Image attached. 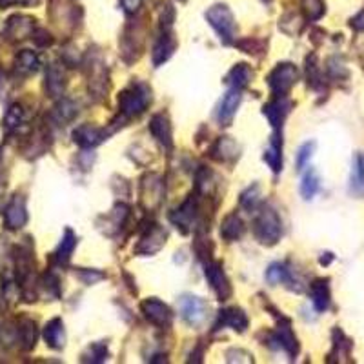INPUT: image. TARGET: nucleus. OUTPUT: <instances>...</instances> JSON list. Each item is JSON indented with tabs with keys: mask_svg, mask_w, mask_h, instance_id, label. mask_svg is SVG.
<instances>
[{
	"mask_svg": "<svg viewBox=\"0 0 364 364\" xmlns=\"http://www.w3.org/2000/svg\"><path fill=\"white\" fill-rule=\"evenodd\" d=\"M151 104V88L144 82H131L119 93V111L124 120L140 117Z\"/></svg>",
	"mask_w": 364,
	"mask_h": 364,
	"instance_id": "nucleus-1",
	"label": "nucleus"
},
{
	"mask_svg": "<svg viewBox=\"0 0 364 364\" xmlns=\"http://www.w3.org/2000/svg\"><path fill=\"white\" fill-rule=\"evenodd\" d=\"M253 235L260 245L275 246L282 237V222L271 206H262L253 220Z\"/></svg>",
	"mask_w": 364,
	"mask_h": 364,
	"instance_id": "nucleus-2",
	"label": "nucleus"
},
{
	"mask_svg": "<svg viewBox=\"0 0 364 364\" xmlns=\"http://www.w3.org/2000/svg\"><path fill=\"white\" fill-rule=\"evenodd\" d=\"M206 20L217 31L222 44H231L237 33V22L233 19V13L226 4H215L206 11Z\"/></svg>",
	"mask_w": 364,
	"mask_h": 364,
	"instance_id": "nucleus-3",
	"label": "nucleus"
},
{
	"mask_svg": "<svg viewBox=\"0 0 364 364\" xmlns=\"http://www.w3.org/2000/svg\"><path fill=\"white\" fill-rule=\"evenodd\" d=\"M199 199H200L199 191L197 190L191 191V193L188 195V199H186L177 210H173L170 213V220L173 222V226L177 230H180V233L186 235L193 230L195 220L199 219L200 215Z\"/></svg>",
	"mask_w": 364,
	"mask_h": 364,
	"instance_id": "nucleus-4",
	"label": "nucleus"
},
{
	"mask_svg": "<svg viewBox=\"0 0 364 364\" xmlns=\"http://www.w3.org/2000/svg\"><path fill=\"white\" fill-rule=\"evenodd\" d=\"M299 79V71L291 62H280L266 77L269 90L275 97H286Z\"/></svg>",
	"mask_w": 364,
	"mask_h": 364,
	"instance_id": "nucleus-5",
	"label": "nucleus"
},
{
	"mask_svg": "<svg viewBox=\"0 0 364 364\" xmlns=\"http://www.w3.org/2000/svg\"><path fill=\"white\" fill-rule=\"evenodd\" d=\"M164 200V182L157 173H148L140 182V204L148 211L157 210Z\"/></svg>",
	"mask_w": 364,
	"mask_h": 364,
	"instance_id": "nucleus-6",
	"label": "nucleus"
},
{
	"mask_svg": "<svg viewBox=\"0 0 364 364\" xmlns=\"http://www.w3.org/2000/svg\"><path fill=\"white\" fill-rule=\"evenodd\" d=\"M268 346L274 349H285L286 354L289 355V359L297 357V354H299V343H297V337L291 332L289 319L280 317V325L268 335Z\"/></svg>",
	"mask_w": 364,
	"mask_h": 364,
	"instance_id": "nucleus-7",
	"label": "nucleus"
},
{
	"mask_svg": "<svg viewBox=\"0 0 364 364\" xmlns=\"http://www.w3.org/2000/svg\"><path fill=\"white\" fill-rule=\"evenodd\" d=\"M179 312L186 325L199 328V326L204 325L206 317H208V305L200 297L182 295L179 299Z\"/></svg>",
	"mask_w": 364,
	"mask_h": 364,
	"instance_id": "nucleus-8",
	"label": "nucleus"
},
{
	"mask_svg": "<svg viewBox=\"0 0 364 364\" xmlns=\"http://www.w3.org/2000/svg\"><path fill=\"white\" fill-rule=\"evenodd\" d=\"M204 275H206V280H208V285H210V288L213 289V294L217 295V299L219 300L230 299L231 294H233V288H231L230 279L226 277L222 262H219V260H210V262H206Z\"/></svg>",
	"mask_w": 364,
	"mask_h": 364,
	"instance_id": "nucleus-9",
	"label": "nucleus"
},
{
	"mask_svg": "<svg viewBox=\"0 0 364 364\" xmlns=\"http://www.w3.org/2000/svg\"><path fill=\"white\" fill-rule=\"evenodd\" d=\"M166 239H168V233L160 224H151L148 226L140 237L139 245L135 246V255H140V257H151L157 251H160V248L166 245Z\"/></svg>",
	"mask_w": 364,
	"mask_h": 364,
	"instance_id": "nucleus-10",
	"label": "nucleus"
},
{
	"mask_svg": "<svg viewBox=\"0 0 364 364\" xmlns=\"http://www.w3.org/2000/svg\"><path fill=\"white\" fill-rule=\"evenodd\" d=\"M140 312L144 315V319L151 323L157 328H168L173 320V314H171L170 306L164 305L162 300L155 299H144L140 303Z\"/></svg>",
	"mask_w": 364,
	"mask_h": 364,
	"instance_id": "nucleus-11",
	"label": "nucleus"
},
{
	"mask_svg": "<svg viewBox=\"0 0 364 364\" xmlns=\"http://www.w3.org/2000/svg\"><path fill=\"white\" fill-rule=\"evenodd\" d=\"M88 86H90V93L95 97L97 100H102L108 97V71H106L104 62L100 60V57L91 59L90 68H88Z\"/></svg>",
	"mask_w": 364,
	"mask_h": 364,
	"instance_id": "nucleus-12",
	"label": "nucleus"
},
{
	"mask_svg": "<svg viewBox=\"0 0 364 364\" xmlns=\"http://www.w3.org/2000/svg\"><path fill=\"white\" fill-rule=\"evenodd\" d=\"M150 133L153 135V139L164 148L168 153L173 151V130H171V122L168 115L164 113H157L151 117L150 120Z\"/></svg>",
	"mask_w": 364,
	"mask_h": 364,
	"instance_id": "nucleus-13",
	"label": "nucleus"
},
{
	"mask_svg": "<svg viewBox=\"0 0 364 364\" xmlns=\"http://www.w3.org/2000/svg\"><path fill=\"white\" fill-rule=\"evenodd\" d=\"M28 222V208L22 195H15L4 210V224L8 230H20Z\"/></svg>",
	"mask_w": 364,
	"mask_h": 364,
	"instance_id": "nucleus-14",
	"label": "nucleus"
},
{
	"mask_svg": "<svg viewBox=\"0 0 364 364\" xmlns=\"http://www.w3.org/2000/svg\"><path fill=\"white\" fill-rule=\"evenodd\" d=\"M249 326V319L248 315L245 314L242 308H224L219 312V317H217V325H215V329L220 328H231L239 334H245L246 329Z\"/></svg>",
	"mask_w": 364,
	"mask_h": 364,
	"instance_id": "nucleus-15",
	"label": "nucleus"
},
{
	"mask_svg": "<svg viewBox=\"0 0 364 364\" xmlns=\"http://www.w3.org/2000/svg\"><path fill=\"white\" fill-rule=\"evenodd\" d=\"M291 106L294 104H291L286 97H275L274 100H269L268 104H265L262 115L268 119L271 128H275V130L279 131L280 128H282V124H285L288 113L291 111Z\"/></svg>",
	"mask_w": 364,
	"mask_h": 364,
	"instance_id": "nucleus-16",
	"label": "nucleus"
},
{
	"mask_svg": "<svg viewBox=\"0 0 364 364\" xmlns=\"http://www.w3.org/2000/svg\"><path fill=\"white\" fill-rule=\"evenodd\" d=\"M240 100H242L240 90L231 88L230 91H226V95L219 102V110H217V122H219V126H222V128L231 126L235 113L239 110Z\"/></svg>",
	"mask_w": 364,
	"mask_h": 364,
	"instance_id": "nucleus-17",
	"label": "nucleus"
},
{
	"mask_svg": "<svg viewBox=\"0 0 364 364\" xmlns=\"http://www.w3.org/2000/svg\"><path fill=\"white\" fill-rule=\"evenodd\" d=\"M352 348L354 343L346 337V334L341 328H334L332 332V352L328 355V363H349L352 357Z\"/></svg>",
	"mask_w": 364,
	"mask_h": 364,
	"instance_id": "nucleus-18",
	"label": "nucleus"
},
{
	"mask_svg": "<svg viewBox=\"0 0 364 364\" xmlns=\"http://www.w3.org/2000/svg\"><path fill=\"white\" fill-rule=\"evenodd\" d=\"M108 137V131L102 130V128H97V126L91 124H82L79 126L75 131H73V142L79 144L82 150H91V148H97L99 144H102Z\"/></svg>",
	"mask_w": 364,
	"mask_h": 364,
	"instance_id": "nucleus-19",
	"label": "nucleus"
},
{
	"mask_svg": "<svg viewBox=\"0 0 364 364\" xmlns=\"http://www.w3.org/2000/svg\"><path fill=\"white\" fill-rule=\"evenodd\" d=\"M210 159L215 162H231L239 157V146L231 137H219L208 151Z\"/></svg>",
	"mask_w": 364,
	"mask_h": 364,
	"instance_id": "nucleus-20",
	"label": "nucleus"
},
{
	"mask_svg": "<svg viewBox=\"0 0 364 364\" xmlns=\"http://www.w3.org/2000/svg\"><path fill=\"white\" fill-rule=\"evenodd\" d=\"M177 50V40H175L173 33L170 31H162V35L159 37V40L155 42L153 53H151V60H153L155 68H159L164 62L171 59V55Z\"/></svg>",
	"mask_w": 364,
	"mask_h": 364,
	"instance_id": "nucleus-21",
	"label": "nucleus"
},
{
	"mask_svg": "<svg viewBox=\"0 0 364 364\" xmlns=\"http://www.w3.org/2000/svg\"><path fill=\"white\" fill-rule=\"evenodd\" d=\"M33 28H35V20L24 15H15L6 24V37L11 40H24L33 35Z\"/></svg>",
	"mask_w": 364,
	"mask_h": 364,
	"instance_id": "nucleus-22",
	"label": "nucleus"
},
{
	"mask_svg": "<svg viewBox=\"0 0 364 364\" xmlns=\"http://www.w3.org/2000/svg\"><path fill=\"white\" fill-rule=\"evenodd\" d=\"M46 93L51 99L62 97L66 90V73L60 64H50L46 70V82H44Z\"/></svg>",
	"mask_w": 364,
	"mask_h": 364,
	"instance_id": "nucleus-23",
	"label": "nucleus"
},
{
	"mask_svg": "<svg viewBox=\"0 0 364 364\" xmlns=\"http://www.w3.org/2000/svg\"><path fill=\"white\" fill-rule=\"evenodd\" d=\"M17 329H19V346L24 352L35 348L37 339H39V329H37V323L30 317H20L17 320Z\"/></svg>",
	"mask_w": 364,
	"mask_h": 364,
	"instance_id": "nucleus-24",
	"label": "nucleus"
},
{
	"mask_svg": "<svg viewBox=\"0 0 364 364\" xmlns=\"http://www.w3.org/2000/svg\"><path fill=\"white\" fill-rule=\"evenodd\" d=\"M309 297H312V303H314L315 309L323 314L329 308V303H332V294H329V280L328 279H317L312 282L309 286Z\"/></svg>",
	"mask_w": 364,
	"mask_h": 364,
	"instance_id": "nucleus-25",
	"label": "nucleus"
},
{
	"mask_svg": "<svg viewBox=\"0 0 364 364\" xmlns=\"http://www.w3.org/2000/svg\"><path fill=\"white\" fill-rule=\"evenodd\" d=\"M246 231L245 220L240 219L237 213L226 215L222 219V224H220V237L226 240V242H235L239 240Z\"/></svg>",
	"mask_w": 364,
	"mask_h": 364,
	"instance_id": "nucleus-26",
	"label": "nucleus"
},
{
	"mask_svg": "<svg viewBox=\"0 0 364 364\" xmlns=\"http://www.w3.org/2000/svg\"><path fill=\"white\" fill-rule=\"evenodd\" d=\"M44 341L46 345L50 346L53 349H62L66 345V332H64V323L62 319L55 317V319H51L48 325L44 326Z\"/></svg>",
	"mask_w": 364,
	"mask_h": 364,
	"instance_id": "nucleus-27",
	"label": "nucleus"
},
{
	"mask_svg": "<svg viewBox=\"0 0 364 364\" xmlns=\"http://www.w3.org/2000/svg\"><path fill=\"white\" fill-rule=\"evenodd\" d=\"M262 159L271 168L274 173H280V170H282V139H280L279 131L271 137Z\"/></svg>",
	"mask_w": 364,
	"mask_h": 364,
	"instance_id": "nucleus-28",
	"label": "nucleus"
},
{
	"mask_svg": "<svg viewBox=\"0 0 364 364\" xmlns=\"http://www.w3.org/2000/svg\"><path fill=\"white\" fill-rule=\"evenodd\" d=\"M40 68V60L39 55H37L35 51L31 50H22L17 53L15 57V70L19 75H33L37 73Z\"/></svg>",
	"mask_w": 364,
	"mask_h": 364,
	"instance_id": "nucleus-29",
	"label": "nucleus"
},
{
	"mask_svg": "<svg viewBox=\"0 0 364 364\" xmlns=\"http://www.w3.org/2000/svg\"><path fill=\"white\" fill-rule=\"evenodd\" d=\"M253 79V71L249 68L248 64L240 62V64H235L233 68L230 70V73L226 75V82L235 88V90H245L248 88V84Z\"/></svg>",
	"mask_w": 364,
	"mask_h": 364,
	"instance_id": "nucleus-30",
	"label": "nucleus"
},
{
	"mask_svg": "<svg viewBox=\"0 0 364 364\" xmlns=\"http://www.w3.org/2000/svg\"><path fill=\"white\" fill-rule=\"evenodd\" d=\"M77 248V235L73 233L71 228H66L64 235H62V240H60L59 248L55 251V260L59 262L60 266L68 265L71 259V255L75 251Z\"/></svg>",
	"mask_w": 364,
	"mask_h": 364,
	"instance_id": "nucleus-31",
	"label": "nucleus"
},
{
	"mask_svg": "<svg viewBox=\"0 0 364 364\" xmlns=\"http://www.w3.org/2000/svg\"><path fill=\"white\" fill-rule=\"evenodd\" d=\"M349 191L354 195H364V153H357L349 173Z\"/></svg>",
	"mask_w": 364,
	"mask_h": 364,
	"instance_id": "nucleus-32",
	"label": "nucleus"
},
{
	"mask_svg": "<svg viewBox=\"0 0 364 364\" xmlns=\"http://www.w3.org/2000/svg\"><path fill=\"white\" fill-rule=\"evenodd\" d=\"M266 280H268L271 286L289 285V282L294 280V275H291V269H288L286 265L274 262V265L266 269Z\"/></svg>",
	"mask_w": 364,
	"mask_h": 364,
	"instance_id": "nucleus-33",
	"label": "nucleus"
},
{
	"mask_svg": "<svg viewBox=\"0 0 364 364\" xmlns=\"http://www.w3.org/2000/svg\"><path fill=\"white\" fill-rule=\"evenodd\" d=\"M320 190V179L319 173L315 170H309L308 173L305 175V179L300 182V195L305 200H312L315 195L319 193Z\"/></svg>",
	"mask_w": 364,
	"mask_h": 364,
	"instance_id": "nucleus-34",
	"label": "nucleus"
},
{
	"mask_svg": "<svg viewBox=\"0 0 364 364\" xmlns=\"http://www.w3.org/2000/svg\"><path fill=\"white\" fill-rule=\"evenodd\" d=\"M77 113H79L77 104L70 99H62L59 104L55 106V110H53V117H55V120L60 122V124H66V122L73 120L77 117Z\"/></svg>",
	"mask_w": 364,
	"mask_h": 364,
	"instance_id": "nucleus-35",
	"label": "nucleus"
},
{
	"mask_svg": "<svg viewBox=\"0 0 364 364\" xmlns=\"http://www.w3.org/2000/svg\"><path fill=\"white\" fill-rule=\"evenodd\" d=\"M26 120V111L24 108L20 104H13L8 110V113H6L4 117V130L8 131V133H11V131H17L20 128V126L24 124Z\"/></svg>",
	"mask_w": 364,
	"mask_h": 364,
	"instance_id": "nucleus-36",
	"label": "nucleus"
},
{
	"mask_svg": "<svg viewBox=\"0 0 364 364\" xmlns=\"http://www.w3.org/2000/svg\"><path fill=\"white\" fill-rule=\"evenodd\" d=\"M13 346H19L17 323H4L0 325V348H13Z\"/></svg>",
	"mask_w": 364,
	"mask_h": 364,
	"instance_id": "nucleus-37",
	"label": "nucleus"
},
{
	"mask_svg": "<svg viewBox=\"0 0 364 364\" xmlns=\"http://www.w3.org/2000/svg\"><path fill=\"white\" fill-rule=\"evenodd\" d=\"M128 217H130V208L120 202V204H117L115 208L111 210V213L108 215V217H104V219L110 222L108 226H111L113 230L119 231V230H122V226L126 224Z\"/></svg>",
	"mask_w": 364,
	"mask_h": 364,
	"instance_id": "nucleus-38",
	"label": "nucleus"
},
{
	"mask_svg": "<svg viewBox=\"0 0 364 364\" xmlns=\"http://www.w3.org/2000/svg\"><path fill=\"white\" fill-rule=\"evenodd\" d=\"M240 206L248 211H253L259 208L260 206V186L259 184L249 186L248 190L242 191V195H240Z\"/></svg>",
	"mask_w": 364,
	"mask_h": 364,
	"instance_id": "nucleus-39",
	"label": "nucleus"
},
{
	"mask_svg": "<svg viewBox=\"0 0 364 364\" xmlns=\"http://www.w3.org/2000/svg\"><path fill=\"white\" fill-rule=\"evenodd\" d=\"M213 249L215 245L210 239H204V237H197L193 240V251L197 255V259L202 260V262H210L211 257H213Z\"/></svg>",
	"mask_w": 364,
	"mask_h": 364,
	"instance_id": "nucleus-40",
	"label": "nucleus"
},
{
	"mask_svg": "<svg viewBox=\"0 0 364 364\" xmlns=\"http://www.w3.org/2000/svg\"><path fill=\"white\" fill-rule=\"evenodd\" d=\"M106 359H108V346H106L104 343H95V345H91L90 348H88V352L82 355V363L99 364V363H104Z\"/></svg>",
	"mask_w": 364,
	"mask_h": 364,
	"instance_id": "nucleus-41",
	"label": "nucleus"
},
{
	"mask_svg": "<svg viewBox=\"0 0 364 364\" xmlns=\"http://www.w3.org/2000/svg\"><path fill=\"white\" fill-rule=\"evenodd\" d=\"M235 46L239 48V50H242L245 53H248V55H262V53H266V44L265 40L260 39H242L239 40V42H235Z\"/></svg>",
	"mask_w": 364,
	"mask_h": 364,
	"instance_id": "nucleus-42",
	"label": "nucleus"
},
{
	"mask_svg": "<svg viewBox=\"0 0 364 364\" xmlns=\"http://www.w3.org/2000/svg\"><path fill=\"white\" fill-rule=\"evenodd\" d=\"M303 11L308 20H319L325 15V2L323 0H303Z\"/></svg>",
	"mask_w": 364,
	"mask_h": 364,
	"instance_id": "nucleus-43",
	"label": "nucleus"
},
{
	"mask_svg": "<svg viewBox=\"0 0 364 364\" xmlns=\"http://www.w3.org/2000/svg\"><path fill=\"white\" fill-rule=\"evenodd\" d=\"M315 148H317V144H315L314 140L312 142H305V144L300 146L299 151H297V157H295V166H297V170H303L306 164L309 162V159H312V155H314Z\"/></svg>",
	"mask_w": 364,
	"mask_h": 364,
	"instance_id": "nucleus-44",
	"label": "nucleus"
},
{
	"mask_svg": "<svg viewBox=\"0 0 364 364\" xmlns=\"http://www.w3.org/2000/svg\"><path fill=\"white\" fill-rule=\"evenodd\" d=\"M306 77H308V84L312 88H317L320 82V71L319 64H317V57L309 55L306 59Z\"/></svg>",
	"mask_w": 364,
	"mask_h": 364,
	"instance_id": "nucleus-45",
	"label": "nucleus"
},
{
	"mask_svg": "<svg viewBox=\"0 0 364 364\" xmlns=\"http://www.w3.org/2000/svg\"><path fill=\"white\" fill-rule=\"evenodd\" d=\"M75 275L79 277L84 285L91 286V285H97V282H100V280L106 279V274L104 271H99V269H86V268H80L77 269Z\"/></svg>",
	"mask_w": 364,
	"mask_h": 364,
	"instance_id": "nucleus-46",
	"label": "nucleus"
},
{
	"mask_svg": "<svg viewBox=\"0 0 364 364\" xmlns=\"http://www.w3.org/2000/svg\"><path fill=\"white\" fill-rule=\"evenodd\" d=\"M42 286H44L46 291H48L51 297H55V299L60 297V280L55 274H51V271L44 274V277H42Z\"/></svg>",
	"mask_w": 364,
	"mask_h": 364,
	"instance_id": "nucleus-47",
	"label": "nucleus"
},
{
	"mask_svg": "<svg viewBox=\"0 0 364 364\" xmlns=\"http://www.w3.org/2000/svg\"><path fill=\"white\" fill-rule=\"evenodd\" d=\"M33 40H35V44L40 46V48H48V46L53 44V37L48 33L46 30H37L33 31Z\"/></svg>",
	"mask_w": 364,
	"mask_h": 364,
	"instance_id": "nucleus-48",
	"label": "nucleus"
},
{
	"mask_svg": "<svg viewBox=\"0 0 364 364\" xmlns=\"http://www.w3.org/2000/svg\"><path fill=\"white\" fill-rule=\"evenodd\" d=\"M120 6L124 8L128 15H133V13L139 11L140 6H142V0H120Z\"/></svg>",
	"mask_w": 364,
	"mask_h": 364,
	"instance_id": "nucleus-49",
	"label": "nucleus"
},
{
	"mask_svg": "<svg viewBox=\"0 0 364 364\" xmlns=\"http://www.w3.org/2000/svg\"><path fill=\"white\" fill-rule=\"evenodd\" d=\"M39 0H0V8L6 10V8H10V6H33L37 4Z\"/></svg>",
	"mask_w": 364,
	"mask_h": 364,
	"instance_id": "nucleus-50",
	"label": "nucleus"
},
{
	"mask_svg": "<svg viewBox=\"0 0 364 364\" xmlns=\"http://www.w3.org/2000/svg\"><path fill=\"white\" fill-rule=\"evenodd\" d=\"M349 26H352L355 31H364V10L361 11L359 15L355 17V19H352Z\"/></svg>",
	"mask_w": 364,
	"mask_h": 364,
	"instance_id": "nucleus-51",
	"label": "nucleus"
},
{
	"mask_svg": "<svg viewBox=\"0 0 364 364\" xmlns=\"http://www.w3.org/2000/svg\"><path fill=\"white\" fill-rule=\"evenodd\" d=\"M335 257H334V253H323V257H320L319 259V262L323 266H328L329 262H332V260H334Z\"/></svg>",
	"mask_w": 364,
	"mask_h": 364,
	"instance_id": "nucleus-52",
	"label": "nucleus"
}]
</instances>
